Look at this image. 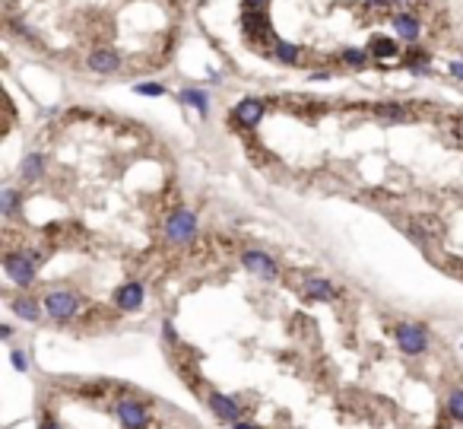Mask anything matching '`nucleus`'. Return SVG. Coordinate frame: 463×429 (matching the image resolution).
<instances>
[{"label":"nucleus","mask_w":463,"mask_h":429,"mask_svg":"<svg viewBox=\"0 0 463 429\" xmlns=\"http://www.w3.org/2000/svg\"><path fill=\"white\" fill-rule=\"evenodd\" d=\"M112 414L121 429H152V404L137 394H121L112 404Z\"/></svg>","instance_id":"f257e3e1"},{"label":"nucleus","mask_w":463,"mask_h":429,"mask_svg":"<svg viewBox=\"0 0 463 429\" xmlns=\"http://www.w3.org/2000/svg\"><path fill=\"white\" fill-rule=\"evenodd\" d=\"M38 264H42V251H7L3 255V274L19 289H29L38 277Z\"/></svg>","instance_id":"f03ea898"},{"label":"nucleus","mask_w":463,"mask_h":429,"mask_svg":"<svg viewBox=\"0 0 463 429\" xmlns=\"http://www.w3.org/2000/svg\"><path fill=\"white\" fill-rule=\"evenodd\" d=\"M394 340H396V350L403 356H426L428 346H432V334L422 321H400L394 328Z\"/></svg>","instance_id":"7ed1b4c3"},{"label":"nucleus","mask_w":463,"mask_h":429,"mask_svg":"<svg viewBox=\"0 0 463 429\" xmlns=\"http://www.w3.org/2000/svg\"><path fill=\"white\" fill-rule=\"evenodd\" d=\"M42 305H45V315L51 318V321L67 324L82 312V296L73 293V289H48Z\"/></svg>","instance_id":"20e7f679"},{"label":"nucleus","mask_w":463,"mask_h":429,"mask_svg":"<svg viewBox=\"0 0 463 429\" xmlns=\"http://www.w3.org/2000/svg\"><path fill=\"white\" fill-rule=\"evenodd\" d=\"M197 229H200L197 213L191 210V207H178V210L168 213L162 233H165V242H172V245H187V242H194Z\"/></svg>","instance_id":"39448f33"},{"label":"nucleus","mask_w":463,"mask_h":429,"mask_svg":"<svg viewBox=\"0 0 463 429\" xmlns=\"http://www.w3.org/2000/svg\"><path fill=\"white\" fill-rule=\"evenodd\" d=\"M241 267H245L247 274H254L257 280H263V283H277L279 280V264L273 261V255H267V251H257V249L241 251Z\"/></svg>","instance_id":"423d86ee"},{"label":"nucleus","mask_w":463,"mask_h":429,"mask_svg":"<svg viewBox=\"0 0 463 429\" xmlns=\"http://www.w3.org/2000/svg\"><path fill=\"white\" fill-rule=\"evenodd\" d=\"M207 407L213 410V417L222 423H235L241 420V414H245V407H241V401L235 398V394H225V392H207Z\"/></svg>","instance_id":"0eeeda50"},{"label":"nucleus","mask_w":463,"mask_h":429,"mask_svg":"<svg viewBox=\"0 0 463 429\" xmlns=\"http://www.w3.org/2000/svg\"><path fill=\"white\" fill-rule=\"evenodd\" d=\"M263 112H267L263 99L247 96V99H241L238 106H235V112H232V121H235L241 131H254L257 124L263 121Z\"/></svg>","instance_id":"6e6552de"},{"label":"nucleus","mask_w":463,"mask_h":429,"mask_svg":"<svg viewBox=\"0 0 463 429\" xmlns=\"http://www.w3.org/2000/svg\"><path fill=\"white\" fill-rule=\"evenodd\" d=\"M143 302H146V286L140 280H128V283H121L114 289V305L121 312H140Z\"/></svg>","instance_id":"1a4fd4ad"},{"label":"nucleus","mask_w":463,"mask_h":429,"mask_svg":"<svg viewBox=\"0 0 463 429\" xmlns=\"http://www.w3.org/2000/svg\"><path fill=\"white\" fill-rule=\"evenodd\" d=\"M302 293H305V299H314V302H333L336 299V286L330 283L327 277H305Z\"/></svg>","instance_id":"9d476101"},{"label":"nucleus","mask_w":463,"mask_h":429,"mask_svg":"<svg viewBox=\"0 0 463 429\" xmlns=\"http://www.w3.org/2000/svg\"><path fill=\"white\" fill-rule=\"evenodd\" d=\"M10 309H13L16 318H23V321H29V324H38L42 315H45V305L35 302L32 296H16V299L10 302Z\"/></svg>","instance_id":"9b49d317"},{"label":"nucleus","mask_w":463,"mask_h":429,"mask_svg":"<svg viewBox=\"0 0 463 429\" xmlns=\"http://www.w3.org/2000/svg\"><path fill=\"white\" fill-rule=\"evenodd\" d=\"M86 64H89L92 74H114V70L121 67V58H118V51H112V48H96Z\"/></svg>","instance_id":"f8f14e48"},{"label":"nucleus","mask_w":463,"mask_h":429,"mask_svg":"<svg viewBox=\"0 0 463 429\" xmlns=\"http://www.w3.org/2000/svg\"><path fill=\"white\" fill-rule=\"evenodd\" d=\"M19 172H23V181H29V185L38 178H45V153H29V156L23 159Z\"/></svg>","instance_id":"ddd939ff"},{"label":"nucleus","mask_w":463,"mask_h":429,"mask_svg":"<svg viewBox=\"0 0 463 429\" xmlns=\"http://www.w3.org/2000/svg\"><path fill=\"white\" fill-rule=\"evenodd\" d=\"M245 35H247V38L254 35V42H261V38H267V35H270L267 13H251V10H247V16H245Z\"/></svg>","instance_id":"4468645a"},{"label":"nucleus","mask_w":463,"mask_h":429,"mask_svg":"<svg viewBox=\"0 0 463 429\" xmlns=\"http://www.w3.org/2000/svg\"><path fill=\"white\" fill-rule=\"evenodd\" d=\"M178 102L191 106L194 112H200L203 118L209 115V92H203V90H181V92H178Z\"/></svg>","instance_id":"2eb2a0df"},{"label":"nucleus","mask_w":463,"mask_h":429,"mask_svg":"<svg viewBox=\"0 0 463 429\" xmlns=\"http://www.w3.org/2000/svg\"><path fill=\"white\" fill-rule=\"evenodd\" d=\"M394 32L400 38H406V42H416L419 38V19L416 16H406V13L394 16Z\"/></svg>","instance_id":"dca6fc26"},{"label":"nucleus","mask_w":463,"mask_h":429,"mask_svg":"<svg viewBox=\"0 0 463 429\" xmlns=\"http://www.w3.org/2000/svg\"><path fill=\"white\" fill-rule=\"evenodd\" d=\"M368 54H372V58H378V60H390V58H396V42H394V38L374 35L372 45H368Z\"/></svg>","instance_id":"f3484780"},{"label":"nucleus","mask_w":463,"mask_h":429,"mask_svg":"<svg viewBox=\"0 0 463 429\" xmlns=\"http://www.w3.org/2000/svg\"><path fill=\"white\" fill-rule=\"evenodd\" d=\"M444 407H448V417H451V420L463 426V385L451 388V392H448V401H444Z\"/></svg>","instance_id":"a211bd4d"},{"label":"nucleus","mask_w":463,"mask_h":429,"mask_svg":"<svg viewBox=\"0 0 463 429\" xmlns=\"http://www.w3.org/2000/svg\"><path fill=\"white\" fill-rule=\"evenodd\" d=\"M19 203H23V194L16 188L0 191V213H3V217H16V213H19Z\"/></svg>","instance_id":"6ab92c4d"},{"label":"nucleus","mask_w":463,"mask_h":429,"mask_svg":"<svg viewBox=\"0 0 463 429\" xmlns=\"http://www.w3.org/2000/svg\"><path fill=\"white\" fill-rule=\"evenodd\" d=\"M273 54H277V60H283V64H295V60H299V48L289 45V42H277V45H273Z\"/></svg>","instance_id":"aec40b11"},{"label":"nucleus","mask_w":463,"mask_h":429,"mask_svg":"<svg viewBox=\"0 0 463 429\" xmlns=\"http://www.w3.org/2000/svg\"><path fill=\"white\" fill-rule=\"evenodd\" d=\"M10 366H13V372H19V376H26V372L32 369V360L26 350H10Z\"/></svg>","instance_id":"412c9836"},{"label":"nucleus","mask_w":463,"mask_h":429,"mask_svg":"<svg viewBox=\"0 0 463 429\" xmlns=\"http://www.w3.org/2000/svg\"><path fill=\"white\" fill-rule=\"evenodd\" d=\"M374 115H378V118H387V121H406L410 118V112H406V108H400V106H378L374 108Z\"/></svg>","instance_id":"4be33fe9"},{"label":"nucleus","mask_w":463,"mask_h":429,"mask_svg":"<svg viewBox=\"0 0 463 429\" xmlns=\"http://www.w3.org/2000/svg\"><path fill=\"white\" fill-rule=\"evenodd\" d=\"M368 58H372V54H368L365 48H346L343 51V60L349 64V67H365Z\"/></svg>","instance_id":"5701e85b"},{"label":"nucleus","mask_w":463,"mask_h":429,"mask_svg":"<svg viewBox=\"0 0 463 429\" xmlns=\"http://www.w3.org/2000/svg\"><path fill=\"white\" fill-rule=\"evenodd\" d=\"M134 92L137 96H165V86L162 83H137Z\"/></svg>","instance_id":"b1692460"},{"label":"nucleus","mask_w":463,"mask_h":429,"mask_svg":"<svg viewBox=\"0 0 463 429\" xmlns=\"http://www.w3.org/2000/svg\"><path fill=\"white\" fill-rule=\"evenodd\" d=\"M162 340H165L168 346H178V331H175V321H172V318H165V321H162Z\"/></svg>","instance_id":"393cba45"},{"label":"nucleus","mask_w":463,"mask_h":429,"mask_svg":"<svg viewBox=\"0 0 463 429\" xmlns=\"http://www.w3.org/2000/svg\"><path fill=\"white\" fill-rule=\"evenodd\" d=\"M38 429H64V426H60V420L54 414H42L38 417Z\"/></svg>","instance_id":"a878e982"},{"label":"nucleus","mask_w":463,"mask_h":429,"mask_svg":"<svg viewBox=\"0 0 463 429\" xmlns=\"http://www.w3.org/2000/svg\"><path fill=\"white\" fill-rule=\"evenodd\" d=\"M245 7L251 13H267V0H245Z\"/></svg>","instance_id":"bb28decb"},{"label":"nucleus","mask_w":463,"mask_h":429,"mask_svg":"<svg viewBox=\"0 0 463 429\" xmlns=\"http://www.w3.org/2000/svg\"><path fill=\"white\" fill-rule=\"evenodd\" d=\"M13 324H7V321H3V324H0V340H3V344H10V340H13Z\"/></svg>","instance_id":"cd10ccee"},{"label":"nucleus","mask_w":463,"mask_h":429,"mask_svg":"<svg viewBox=\"0 0 463 429\" xmlns=\"http://www.w3.org/2000/svg\"><path fill=\"white\" fill-rule=\"evenodd\" d=\"M229 429H263V426H257V423H247V420H235V423H229Z\"/></svg>","instance_id":"c85d7f7f"},{"label":"nucleus","mask_w":463,"mask_h":429,"mask_svg":"<svg viewBox=\"0 0 463 429\" xmlns=\"http://www.w3.org/2000/svg\"><path fill=\"white\" fill-rule=\"evenodd\" d=\"M451 76L463 83V60H454V64H451Z\"/></svg>","instance_id":"c756f323"},{"label":"nucleus","mask_w":463,"mask_h":429,"mask_svg":"<svg viewBox=\"0 0 463 429\" xmlns=\"http://www.w3.org/2000/svg\"><path fill=\"white\" fill-rule=\"evenodd\" d=\"M372 7H384V3H390V0H368Z\"/></svg>","instance_id":"7c9ffc66"},{"label":"nucleus","mask_w":463,"mask_h":429,"mask_svg":"<svg viewBox=\"0 0 463 429\" xmlns=\"http://www.w3.org/2000/svg\"><path fill=\"white\" fill-rule=\"evenodd\" d=\"M390 3H406V0H390Z\"/></svg>","instance_id":"2f4dec72"},{"label":"nucleus","mask_w":463,"mask_h":429,"mask_svg":"<svg viewBox=\"0 0 463 429\" xmlns=\"http://www.w3.org/2000/svg\"><path fill=\"white\" fill-rule=\"evenodd\" d=\"M152 429H162V426H152Z\"/></svg>","instance_id":"473e14b6"},{"label":"nucleus","mask_w":463,"mask_h":429,"mask_svg":"<svg viewBox=\"0 0 463 429\" xmlns=\"http://www.w3.org/2000/svg\"><path fill=\"white\" fill-rule=\"evenodd\" d=\"M460 350H463V344H460Z\"/></svg>","instance_id":"72a5a7b5"}]
</instances>
